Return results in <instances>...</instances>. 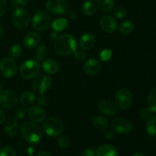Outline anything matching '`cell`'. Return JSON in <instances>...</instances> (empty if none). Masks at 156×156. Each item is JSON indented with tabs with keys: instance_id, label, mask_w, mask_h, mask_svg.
Instances as JSON below:
<instances>
[{
	"instance_id": "cell-38",
	"label": "cell",
	"mask_w": 156,
	"mask_h": 156,
	"mask_svg": "<svg viewBox=\"0 0 156 156\" xmlns=\"http://www.w3.org/2000/svg\"><path fill=\"white\" fill-rule=\"evenodd\" d=\"M82 156H97L95 150L92 148H87L82 151Z\"/></svg>"
},
{
	"instance_id": "cell-45",
	"label": "cell",
	"mask_w": 156,
	"mask_h": 156,
	"mask_svg": "<svg viewBox=\"0 0 156 156\" xmlns=\"http://www.w3.org/2000/svg\"><path fill=\"white\" fill-rule=\"evenodd\" d=\"M5 114L2 110L0 109V124H2L5 121Z\"/></svg>"
},
{
	"instance_id": "cell-33",
	"label": "cell",
	"mask_w": 156,
	"mask_h": 156,
	"mask_svg": "<svg viewBox=\"0 0 156 156\" xmlns=\"http://www.w3.org/2000/svg\"><path fill=\"white\" fill-rule=\"evenodd\" d=\"M57 143L62 149H67L70 146V140L67 136H59L57 140Z\"/></svg>"
},
{
	"instance_id": "cell-15",
	"label": "cell",
	"mask_w": 156,
	"mask_h": 156,
	"mask_svg": "<svg viewBox=\"0 0 156 156\" xmlns=\"http://www.w3.org/2000/svg\"><path fill=\"white\" fill-rule=\"evenodd\" d=\"M28 117L35 123L41 122L45 120L46 112L41 107L37 105H33L27 110Z\"/></svg>"
},
{
	"instance_id": "cell-40",
	"label": "cell",
	"mask_w": 156,
	"mask_h": 156,
	"mask_svg": "<svg viewBox=\"0 0 156 156\" xmlns=\"http://www.w3.org/2000/svg\"><path fill=\"white\" fill-rule=\"evenodd\" d=\"M15 117L18 120H21V119L24 118V116H25V111H24V108H19L15 111Z\"/></svg>"
},
{
	"instance_id": "cell-6",
	"label": "cell",
	"mask_w": 156,
	"mask_h": 156,
	"mask_svg": "<svg viewBox=\"0 0 156 156\" xmlns=\"http://www.w3.org/2000/svg\"><path fill=\"white\" fill-rule=\"evenodd\" d=\"M30 18L29 12L24 8L15 9L13 15V22L17 28L20 30L27 28L30 24Z\"/></svg>"
},
{
	"instance_id": "cell-11",
	"label": "cell",
	"mask_w": 156,
	"mask_h": 156,
	"mask_svg": "<svg viewBox=\"0 0 156 156\" xmlns=\"http://www.w3.org/2000/svg\"><path fill=\"white\" fill-rule=\"evenodd\" d=\"M46 8L54 15H62L69 11V4L66 0H48L46 3Z\"/></svg>"
},
{
	"instance_id": "cell-36",
	"label": "cell",
	"mask_w": 156,
	"mask_h": 156,
	"mask_svg": "<svg viewBox=\"0 0 156 156\" xmlns=\"http://www.w3.org/2000/svg\"><path fill=\"white\" fill-rule=\"evenodd\" d=\"M152 111L149 110V108H143L141 111L140 112V117L143 120H146L150 117V114Z\"/></svg>"
},
{
	"instance_id": "cell-23",
	"label": "cell",
	"mask_w": 156,
	"mask_h": 156,
	"mask_svg": "<svg viewBox=\"0 0 156 156\" xmlns=\"http://www.w3.org/2000/svg\"><path fill=\"white\" fill-rule=\"evenodd\" d=\"M114 0H97V7L103 12H111L114 8Z\"/></svg>"
},
{
	"instance_id": "cell-9",
	"label": "cell",
	"mask_w": 156,
	"mask_h": 156,
	"mask_svg": "<svg viewBox=\"0 0 156 156\" xmlns=\"http://www.w3.org/2000/svg\"><path fill=\"white\" fill-rule=\"evenodd\" d=\"M17 69L16 62L12 58H4L0 62V74L3 77L7 79L12 78L16 74Z\"/></svg>"
},
{
	"instance_id": "cell-21",
	"label": "cell",
	"mask_w": 156,
	"mask_h": 156,
	"mask_svg": "<svg viewBox=\"0 0 156 156\" xmlns=\"http://www.w3.org/2000/svg\"><path fill=\"white\" fill-rule=\"evenodd\" d=\"M4 131L9 136H14L18 133V124L15 119L9 118L5 123Z\"/></svg>"
},
{
	"instance_id": "cell-19",
	"label": "cell",
	"mask_w": 156,
	"mask_h": 156,
	"mask_svg": "<svg viewBox=\"0 0 156 156\" xmlns=\"http://www.w3.org/2000/svg\"><path fill=\"white\" fill-rule=\"evenodd\" d=\"M97 156H118V151L111 144H104L99 146L96 151Z\"/></svg>"
},
{
	"instance_id": "cell-17",
	"label": "cell",
	"mask_w": 156,
	"mask_h": 156,
	"mask_svg": "<svg viewBox=\"0 0 156 156\" xmlns=\"http://www.w3.org/2000/svg\"><path fill=\"white\" fill-rule=\"evenodd\" d=\"M79 47L84 50H89L92 49L96 44V38L92 34H85L80 37L79 41Z\"/></svg>"
},
{
	"instance_id": "cell-24",
	"label": "cell",
	"mask_w": 156,
	"mask_h": 156,
	"mask_svg": "<svg viewBox=\"0 0 156 156\" xmlns=\"http://www.w3.org/2000/svg\"><path fill=\"white\" fill-rule=\"evenodd\" d=\"M96 11H97V5L94 2L93 0H87L82 5V12L88 16L94 15Z\"/></svg>"
},
{
	"instance_id": "cell-26",
	"label": "cell",
	"mask_w": 156,
	"mask_h": 156,
	"mask_svg": "<svg viewBox=\"0 0 156 156\" xmlns=\"http://www.w3.org/2000/svg\"><path fill=\"white\" fill-rule=\"evenodd\" d=\"M134 24L131 21H124L120 24L118 30L121 34L128 35L132 33L134 30Z\"/></svg>"
},
{
	"instance_id": "cell-4",
	"label": "cell",
	"mask_w": 156,
	"mask_h": 156,
	"mask_svg": "<svg viewBox=\"0 0 156 156\" xmlns=\"http://www.w3.org/2000/svg\"><path fill=\"white\" fill-rule=\"evenodd\" d=\"M41 66L37 60H27L23 62L20 68V73L24 79L30 80L36 78L41 72Z\"/></svg>"
},
{
	"instance_id": "cell-49",
	"label": "cell",
	"mask_w": 156,
	"mask_h": 156,
	"mask_svg": "<svg viewBox=\"0 0 156 156\" xmlns=\"http://www.w3.org/2000/svg\"><path fill=\"white\" fill-rule=\"evenodd\" d=\"M133 156H145L143 153H136Z\"/></svg>"
},
{
	"instance_id": "cell-31",
	"label": "cell",
	"mask_w": 156,
	"mask_h": 156,
	"mask_svg": "<svg viewBox=\"0 0 156 156\" xmlns=\"http://www.w3.org/2000/svg\"><path fill=\"white\" fill-rule=\"evenodd\" d=\"M47 52V49L46 46L41 45L37 49L36 53H35V58L37 59V61H41L46 56Z\"/></svg>"
},
{
	"instance_id": "cell-18",
	"label": "cell",
	"mask_w": 156,
	"mask_h": 156,
	"mask_svg": "<svg viewBox=\"0 0 156 156\" xmlns=\"http://www.w3.org/2000/svg\"><path fill=\"white\" fill-rule=\"evenodd\" d=\"M99 111L106 116H114L117 113V107L109 101H102L98 105Z\"/></svg>"
},
{
	"instance_id": "cell-34",
	"label": "cell",
	"mask_w": 156,
	"mask_h": 156,
	"mask_svg": "<svg viewBox=\"0 0 156 156\" xmlns=\"http://www.w3.org/2000/svg\"><path fill=\"white\" fill-rule=\"evenodd\" d=\"M99 57L101 61L107 62V61L110 60L111 58L112 57V51L110 49H105L100 53Z\"/></svg>"
},
{
	"instance_id": "cell-8",
	"label": "cell",
	"mask_w": 156,
	"mask_h": 156,
	"mask_svg": "<svg viewBox=\"0 0 156 156\" xmlns=\"http://www.w3.org/2000/svg\"><path fill=\"white\" fill-rule=\"evenodd\" d=\"M19 98L16 91L13 90H5L0 92V105L5 108H14L17 105Z\"/></svg>"
},
{
	"instance_id": "cell-13",
	"label": "cell",
	"mask_w": 156,
	"mask_h": 156,
	"mask_svg": "<svg viewBox=\"0 0 156 156\" xmlns=\"http://www.w3.org/2000/svg\"><path fill=\"white\" fill-rule=\"evenodd\" d=\"M41 37L37 32L31 31L27 33L23 39V44L26 49L32 50L39 46Z\"/></svg>"
},
{
	"instance_id": "cell-41",
	"label": "cell",
	"mask_w": 156,
	"mask_h": 156,
	"mask_svg": "<svg viewBox=\"0 0 156 156\" xmlns=\"http://www.w3.org/2000/svg\"><path fill=\"white\" fill-rule=\"evenodd\" d=\"M7 9V2L5 0H0V17L2 16Z\"/></svg>"
},
{
	"instance_id": "cell-3",
	"label": "cell",
	"mask_w": 156,
	"mask_h": 156,
	"mask_svg": "<svg viewBox=\"0 0 156 156\" xmlns=\"http://www.w3.org/2000/svg\"><path fill=\"white\" fill-rule=\"evenodd\" d=\"M43 129L45 133L50 137H58L63 132L64 126L62 122L56 117H50L44 121Z\"/></svg>"
},
{
	"instance_id": "cell-43",
	"label": "cell",
	"mask_w": 156,
	"mask_h": 156,
	"mask_svg": "<svg viewBox=\"0 0 156 156\" xmlns=\"http://www.w3.org/2000/svg\"><path fill=\"white\" fill-rule=\"evenodd\" d=\"M66 15H67V17L71 20H75L76 18V12H75L74 11H68Z\"/></svg>"
},
{
	"instance_id": "cell-22",
	"label": "cell",
	"mask_w": 156,
	"mask_h": 156,
	"mask_svg": "<svg viewBox=\"0 0 156 156\" xmlns=\"http://www.w3.org/2000/svg\"><path fill=\"white\" fill-rule=\"evenodd\" d=\"M92 124L96 129L104 130L109 126V121L105 117L102 115H95L92 118Z\"/></svg>"
},
{
	"instance_id": "cell-29",
	"label": "cell",
	"mask_w": 156,
	"mask_h": 156,
	"mask_svg": "<svg viewBox=\"0 0 156 156\" xmlns=\"http://www.w3.org/2000/svg\"><path fill=\"white\" fill-rule=\"evenodd\" d=\"M146 129L147 133L151 136H156V116L150 117L146 123Z\"/></svg>"
},
{
	"instance_id": "cell-48",
	"label": "cell",
	"mask_w": 156,
	"mask_h": 156,
	"mask_svg": "<svg viewBox=\"0 0 156 156\" xmlns=\"http://www.w3.org/2000/svg\"><path fill=\"white\" fill-rule=\"evenodd\" d=\"M34 152V149L32 148H29L28 149V152L30 154V156H32V152Z\"/></svg>"
},
{
	"instance_id": "cell-46",
	"label": "cell",
	"mask_w": 156,
	"mask_h": 156,
	"mask_svg": "<svg viewBox=\"0 0 156 156\" xmlns=\"http://www.w3.org/2000/svg\"><path fill=\"white\" fill-rule=\"evenodd\" d=\"M37 156H51L50 154H49L48 152H45V151H41V152H38L37 154Z\"/></svg>"
},
{
	"instance_id": "cell-51",
	"label": "cell",
	"mask_w": 156,
	"mask_h": 156,
	"mask_svg": "<svg viewBox=\"0 0 156 156\" xmlns=\"http://www.w3.org/2000/svg\"><path fill=\"white\" fill-rule=\"evenodd\" d=\"M0 144H1V143H0Z\"/></svg>"
},
{
	"instance_id": "cell-50",
	"label": "cell",
	"mask_w": 156,
	"mask_h": 156,
	"mask_svg": "<svg viewBox=\"0 0 156 156\" xmlns=\"http://www.w3.org/2000/svg\"><path fill=\"white\" fill-rule=\"evenodd\" d=\"M2 91V82H0V92Z\"/></svg>"
},
{
	"instance_id": "cell-7",
	"label": "cell",
	"mask_w": 156,
	"mask_h": 156,
	"mask_svg": "<svg viewBox=\"0 0 156 156\" xmlns=\"http://www.w3.org/2000/svg\"><path fill=\"white\" fill-rule=\"evenodd\" d=\"M115 102L120 110L128 109L133 102L132 93L127 88H121L116 94Z\"/></svg>"
},
{
	"instance_id": "cell-10",
	"label": "cell",
	"mask_w": 156,
	"mask_h": 156,
	"mask_svg": "<svg viewBox=\"0 0 156 156\" xmlns=\"http://www.w3.org/2000/svg\"><path fill=\"white\" fill-rule=\"evenodd\" d=\"M51 83L52 79L50 76H47V75L37 76L34 79L33 83H32V88L35 92L39 94H44L49 89Z\"/></svg>"
},
{
	"instance_id": "cell-30",
	"label": "cell",
	"mask_w": 156,
	"mask_h": 156,
	"mask_svg": "<svg viewBox=\"0 0 156 156\" xmlns=\"http://www.w3.org/2000/svg\"><path fill=\"white\" fill-rule=\"evenodd\" d=\"M23 49L21 47V44H16L15 45H13L12 47V48L10 49V51H9V55H10L11 58L12 59H17V58L20 57L22 53Z\"/></svg>"
},
{
	"instance_id": "cell-35",
	"label": "cell",
	"mask_w": 156,
	"mask_h": 156,
	"mask_svg": "<svg viewBox=\"0 0 156 156\" xmlns=\"http://www.w3.org/2000/svg\"><path fill=\"white\" fill-rule=\"evenodd\" d=\"M0 156H16V153L12 148L5 147L0 151Z\"/></svg>"
},
{
	"instance_id": "cell-12",
	"label": "cell",
	"mask_w": 156,
	"mask_h": 156,
	"mask_svg": "<svg viewBox=\"0 0 156 156\" xmlns=\"http://www.w3.org/2000/svg\"><path fill=\"white\" fill-rule=\"evenodd\" d=\"M112 129L114 132L120 134H126L131 132L133 124L128 119L123 117H117L112 122Z\"/></svg>"
},
{
	"instance_id": "cell-20",
	"label": "cell",
	"mask_w": 156,
	"mask_h": 156,
	"mask_svg": "<svg viewBox=\"0 0 156 156\" xmlns=\"http://www.w3.org/2000/svg\"><path fill=\"white\" fill-rule=\"evenodd\" d=\"M42 68L44 71L48 75H55L59 71V65L55 60L47 59L43 61Z\"/></svg>"
},
{
	"instance_id": "cell-14",
	"label": "cell",
	"mask_w": 156,
	"mask_h": 156,
	"mask_svg": "<svg viewBox=\"0 0 156 156\" xmlns=\"http://www.w3.org/2000/svg\"><path fill=\"white\" fill-rule=\"evenodd\" d=\"M100 26L106 33H114L117 28V22L111 15H105L100 20Z\"/></svg>"
},
{
	"instance_id": "cell-25",
	"label": "cell",
	"mask_w": 156,
	"mask_h": 156,
	"mask_svg": "<svg viewBox=\"0 0 156 156\" xmlns=\"http://www.w3.org/2000/svg\"><path fill=\"white\" fill-rule=\"evenodd\" d=\"M20 102L24 106L31 105L36 100V96L32 91H25L20 96Z\"/></svg>"
},
{
	"instance_id": "cell-44",
	"label": "cell",
	"mask_w": 156,
	"mask_h": 156,
	"mask_svg": "<svg viewBox=\"0 0 156 156\" xmlns=\"http://www.w3.org/2000/svg\"><path fill=\"white\" fill-rule=\"evenodd\" d=\"M16 4L21 6H25L29 3L30 0H15Z\"/></svg>"
},
{
	"instance_id": "cell-5",
	"label": "cell",
	"mask_w": 156,
	"mask_h": 156,
	"mask_svg": "<svg viewBox=\"0 0 156 156\" xmlns=\"http://www.w3.org/2000/svg\"><path fill=\"white\" fill-rule=\"evenodd\" d=\"M51 23L50 15L44 10H38L34 15L32 19V26L37 31H44L47 30Z\"/></svg>"
},
{
	"instance_id": "cell-39",
	"label": "cell",
	"mask_w": 156,
	"mask_h": 156,
	"mask_svg": "<svg viewBox=\"0 0 156 156\" xmlns=\"http://www.w3.org/2000/svg\"><path fill=\"white\" fill-rule=\"evenodd\" d=\"M37 103L41 106H46L47 103H48V99L44 94H40V96L37 98Z\"/></svg>"
},
{
	"instance_id": "cell-42",
	"label": "cell",
	"mask_w": 156,
	"mask_h": 156,
	"mask_svg": "<svg viewBox=\"0 0 156 156\" xmlns=\"http://www.w3.org/2000/svg\"><path fill=\"white\" fill-rule=\"evenodd\" d=\"M114 131L113 129H107L105 133V138L108 139V140H111L114 137Z\"/></svg>"
},
{
	"instance_id": "cell-1",
	"label": "cell",
	"mask_w": 156,
	"mask_h": 156,
	"mask_svg": "<svg viewBox=\"0 0 156 156\" xmlns=\"http://www.w3.org/2000/svg\"><path fill=\"white\" fill-rule=\"evenodd\" d=\"M77 43L74 37L65 34L57 37L54 41L55 51L61 56H69L76 51Z\"/></svg>"
},
{
	"instance_id": "cell-37",
	"label": "cell",
	"mask_w": 156,
	"mask_h": 156,
	"mask_svg": "<svg viewBox=\"0 0 156 156\" xmlns=\"http://www.w3.org/2000/svg\"><path fill=\"white\" fill-rule=\"evenodd\" d=\"M74 55H75V58H76L78 61H79V62H82V61H84L85 59V57H86L85 52L82 51V50H76V51L74 53Z\"/></svg>"
},
{
	"instance_id": "cell-2",
	"label": "cell",
	"mask_w": 156,
	"mask_h": 156,
	"mask_svg": "<svg viewBox=\"0 0 156 156\" xmlns=\"http://www.w3.org/2000/svg\"><path fill=\"white\" fill-rule=\"evenodd\" d=\"M23 138L30 144L38 143L43 138V129L40 125L34 121H24L21 125Z\"/></svg>"
},
{
	"instance_id": "cell-47",
	"label": "cell",
	"mask_w": 156,
	"mask_h": 156,
	"mask_svg": "<svg viewBox=\"0 0 156 156\" xmlns=\"http://www.w3.org/2000/svg\"><path fill=\"white\" fill-rule=\"evenodd\" d=\"M2 34H3V27H2V26L0 24V37H1L2 35Z\"/></svg>"
},
{
	"instance_id": "cell-28",
	"label": "cell",
	"mask_w": 156,
	"mask_h": 156,
	"mask_svg": "<svg viewBox=\"0 0 156 156\" xmlns=\"http://www.w3.org/2000/svg\"><path fill=\"white\" fill-rule=\"evenodd\" d=\"M148 108L156 114V86L154 87L148 96Z\"/></svg>"
},
{
	"instance_id": "cell-32",
	"label": "cell",
	"mask_w": 156,
	"mask_h": 156,
	"mask_svg": "<svg viewBox=\"0 0 156 156\" xmlns=\"http://www.w3.org/2000/svg\"><path fill=\"white\" fill-rule=\"evenodd\" d=\"M113 14L117 18H123L127 14L126 9L123 6H117L116 8H114L113 9Z\"/></svg>"
},
{
	"instance_id": "cell-16",
	"label": "cell",
	"mask_w": 156,
	"mask_h": 156,
	"mask_svg": "<svg viewBox=\"0 0 156 156\" xmlns=\"http://www.w3.org/2000/svg\"><path fill=\"white\" fill-rule=\"evenodd\" d=\"M101 68V62L94 58H91L84 64L83 71L88 76H94L100 71Z\"/></svg>"
},
{
	"instance_id": "cell-27",
	"label": "cell",
	"mask_w": 156,
	"mask_h": 156,
	"mask_svg": "<svg viewBox=\"0 0 156 156\" xmlns=\"http://www.w3.org/2000/svg\"><path fill=\"white\" fill-rule=\"evenodd\" d=\"M67 26H68V20L64 18H57L52 23V28L55 30V32L61 31L64 30Z\"/></svg>"
}]
</instances>
